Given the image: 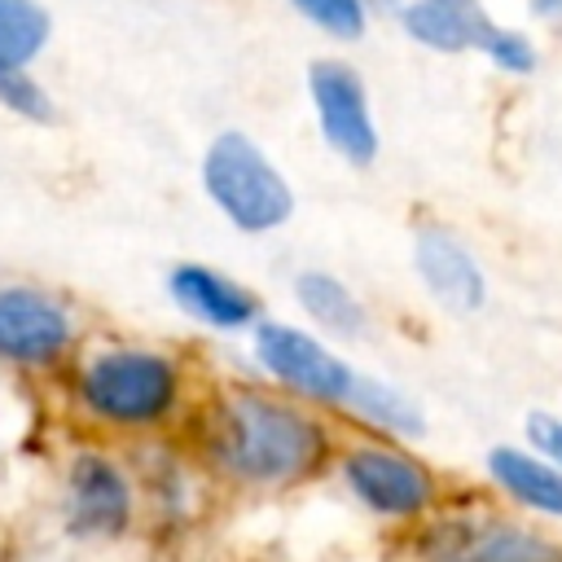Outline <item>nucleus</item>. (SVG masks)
<instances>
[{
	"label": "nucleus",
	"mask_w": 562,
	"mask_h": 562,
	"mask_svg": "<svg viewBox=\"0 0 562 562\" xmlns=\"http://www.w3.org/2000/svg\"><path fill=\"white\" fill-rule=\"evenodd\" d=\"M338 439V417L263 378H228L211 386L193 413V457L202 474L255 496L299 492L329 474Z\"/></svg>",
	"instance_id": "f257e3e1"
},
{
	"label": "nucleus",
	"mask_w": 562,
	"mask_h": 562,
	"mask_svg": "<svg viewBox=\"0 0 562 562\" xmlns=\"http://www.w3.org/2000/svg\"><path fill=\"white\" fill-rule=\"evenodd\" d=\"M75 404L119 435L167 430L193 404L189 364L149 342H97L75 369Z\"/></svg>",
	"instance_id": "f03ea898"
},
{
	"label": "nucleus",
	"mask_w": 562,
	"mask_h": 562,
	"mask_svg": "<svg viewBox=\"0 0 562 562\" xmlns=\"http://www.w3.org/2000/svg\"><path fill=\"white\" fill-rule=\"evenodd\" d=\"M329 474L338 479V487L347 492V501L386 522V527H413L422 522L430 509H439L448 501V479L413 448L400 439H382V435H364V430H347L334 448Z\"/></svg>",
	"instance_id": "7ed1b4c3"
},
{
	"label": "nucleus",
	"mask_w": 562,
	"mask_h": 562,
	"mask_svg": "<svg viewBox=\"0 0 562 562\" xmlns=\"http://www.w3.org/2000/svg\"><path fill=\"white\" fill-rule=\"evenodd\" d=\"M408 562H562V536L496 501H448L408 527Z\"/></svg>",
	"instance_id": "20e7f679"
},
{
	"label": "nucleus",
	"mask_w": 562,
	"mask_h": 562,
	"mask_svg": "<svg viewBox=\"0 0 562 562\" xmlns=\"http://www.w3.org/2000/svg\"><path fill=\"white\" fill-rule=\"evenodd\" d=\"M198 180L206 202L220 211V220L241 237L281 233L299 211V193L290 176L241 127H224L206 140L198 158Z\"/></svg>",
	"instance_id": "39448f33"
},
{
	"label": "nucleus",
	"mask_w": 562,
	"mask_h": 562,
	"mask_svg": "<svg viewBox=\"0 0 562 562\" xmlns=\"http://www.w3.org/2000/svg\"><path fill=\"white\" fill-rule=\"evenodd\" d=\"M246 342H250V364L268 386L285 391L329 417L342 413V404L360 378V364H351L338 351V342H329L325 334H316L303 321H285V316H268V312L246 329Z\"/></svg>",
	"instance_id": "423d86ee"
},
{
	"label": "nucleus",
	"mask_w": 562,
	"mask_h": 562,
	"mask_svg": "<svg viewBox=\"0 0 562 562\" xmlns=\"http://www.w3.org/2000/svg\"><path fill=\"white\" fill-rule=\"evenodd\" d=\"M303 88L325 149L356 171L373 167L382 154V132L364 70L347 57H312L303 70Z\"/></svg>",
	"instance_id": "0eeeda50"
},
{
	"label": "nucleus",
	"mask_w": 562,
	"mask_h": 562,
	"mask_svg": "<svg viewBox=\"0 0 562 562\" xmlns=\"http://www.w3.org/2000/svg\"><path fill=\"white\" fill-rule=\"evenodd\" d=\"M140 496L132 470L105 448H79L66 465L61 518L79 540H123L136 527Z\"/></svg>",
	"instance_id": "6e6552de"
},
{
	"label": "nucleus",
	"mask_w": 562,
	"mask_h": 562,
	"mask_svg": "<svg viewBox=\"0 0 562 562\" xmlns=\"http://www.w3.org/2000/svg\"><path fill=\"white\" fill-rule=\"evenodd\" d=\"M408 259H413V277L426 290V299L448 312V316H479L492 299V281L487 268L479 259V250L443 220L422 215L413 224V241H408Z\"/></svg>",
	"instance_id": "1a4fd4ad"
},
{
	"label": "nucleus",
	"mask_w": 562,
	"mask_h": 562,
	"mask_svg": "<svg viewBox=\"0 0 562 562\" xmlns=\"http://www.w3.org/2000/svg\"><path fill=\"white\" fill-rule=\"evenodd\" d=\"M79 329L61 299L35 285H0V364L53 369L70 356Z\"/></svg>",
	"instance_id": "9d476101"
},
{
	"label": "nucleus",
	"mask_w": 562,
	"mask_h": 562,
	"mask_svg": "<svg viewBox=\"0 0 562 562\" xmlns=\"http://www.w3.org/2000/svg\"><path fill=\"white\" fill-rule=\"evenodd\" d=\"M162 290H167L171 307L206 334H224V338L241 334L246 338V329L263 316V299L255 285H246V281H237L224 268L202 263V259L171 263L162 277Z\"/></svg>",
	"instance_id": "9b49d317"
},
{
	"label": "nucleus",
	"mask_w": 562,
	"mask_h": 562,
	"mask_svg": "<svg viewBox=\"0 0 562 562\" xmlns=\"http://www.w3.org/2000/svg\"><path fill=\"white\" fill-rule=\"evenodd\" d=\"M483 479L501 505L536 518L562 522V465L531 443H492L483 452Z\"/></svg>",
	"instance_id": "f8f14e48"
},
{
	"label": "nucleus",
	"mask_w": 562,
	"mask_h": 562,
	"mask_svg": "<svg viewBox=\"0 0 562 562\" xmlns=\"http://www.w3.org/2000/svg\"><path fill=\"white\" fill-rule=\"evenodd\" d=\"M391 18L400 35L435 57H470L492 31V13L483 0H395Z\"/></svg>",
	"instance_id": "ddd939ff"
},
{
	"label": "nucleus",
	"mask_w": 562,
	"mask_h": 562,
	"mask_svg": "<svg viewBox=\"0 0 562 562\" xmlns=\"http://www.w3.org/2000/svg\"><path fill=\"white\" fill-rule=\"evenodd\" d=\"M290 299L316 334L329 342H364L373 334V312L356 294V285L329 268H299L290 281Z\"/></svg>",
	"instance_id": "4468645a"
},
{
	"label": "nucleus",
	"mask_w": 562,
	"mask_h": 562,
	"mask_svg": "<svg viewBox=\"0 0 562 562\" xmlns=\"http://www.w3.org/2000/svg\"><path fill=\"white\" fill-rule=\"evenodd\" d=\"M338 422L347 430H364V435H382V439H400V443H417L430 430L422 400L413 391H404L400 382L378 378L369 369H360Z\"/></svg>",
	"instance_id": "2eb2a0df"
},
{
	"label": "nucleus",
	"mask_w": 562,
	"mask_h": 562,
	"mask_svg": "<svg viewBox=\"0 0 562 562\" xmlns=\"http://www.w3.org/2000/svg\"><path fill=\"white\" fill-rule=\"evenodd\" d=\"M53 40V13L40 0H0V75L31 70Z\"/></svg>",
	"instance_id": "dca6fc26"
},
{
	"label": "nucleus",
	"mask_w": 562,
	"mask_h": 562,
	"mask_svg": "<svg viewBox=\"0 0 562 562\" xmlns=\"http://www.w3.org/2000/svg\"><path fill=\"white\" fill-rule=\"evenodd\" d=\"M312 31H321L334 44H360L378 18L369 0H285Z\"/></svg>",
	"instance_id": "f3484780"
},
{
	"label": "nucleus",
	"mask_w": 562,
	"mask_h": 562,
	"mask_svg": "<svg viewBox=\"0 0 562 562\" xmlns=\"http://www.w3.org/2000/svg\"><path fill=\"white\" fill-rule=\"evenodd\" d=\"M479 57H483L492 70H501L505 79H531V75H540V61H544L540 40H536L531 31L505 26V22H492V31H487L483 44H479Z\"/></svg>",
	"instance_id": "a211bd4d"
},
{
	"label": "nucleus",
	"mask_w": 562,
	"mask_h": 562,
	"mask_svg": "<svg viewBox=\"0 0 562 562\" xmlns=\"http://www.w3.org/2000/svg\"><path fill=\"white\" fill-rule=\"evenodd\" d=\"M0 110L18 114L22 123H40V127L57 119V105H53L48 88H44L31 70H9V75H0Z\"/></svg>",
	"instance_id": "6ab92c4d"
},
{
	"label": "nucleus",
	"mask_w": 562,
	"mask_h": 562,
	"mask_svg": "<svg viewBox=\"0 0 562 562\" xmlns=\"http://www.w3.org/2000/svg\"><path fill=\"white\" fill-rule=\"evenodd\" d=\"M522 435H527V443H531V448L549 452V457L562 465V413H549V408H536V413H527V422H522Z\"/></svg>",
	"instance_id": "aec40b11"
},
{
	"label": "nucleus",
	"mask_w": 562,
	"mask_h": 562,
	"mask_svg": "<svg viewBox=\"0 0 562 562\" xmlns=\"http://www.w3.org/2000/svg\"><path fill=\"white\" fill-rule=\"evenodd\" d=\"M522 4L536 26H544L553 40H562V0H522Z\"/></svg>",
	"instance_id": "412c9836"
}]
</instances>
